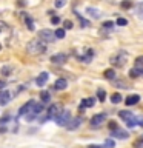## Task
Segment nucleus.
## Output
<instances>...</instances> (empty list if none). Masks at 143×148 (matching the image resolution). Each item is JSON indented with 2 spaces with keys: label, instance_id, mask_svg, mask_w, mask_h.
Instances as JSON below:
<instances>
[{
  "label": "nucleus",
  "instance_id": "6",
  "mask_svg": "<svg viewBox=\"0 0 143 148\" xmlns=\"http://www.w3.org/2000/svg\"><path fill=\"white\" fill-rule=\"evenodd\" d=\"M106 120V113H100V114H95L91 117V127H100L101 123H105Z\"/></svg>",
  "mask_w": 143,
  "mask_h": 148
},
{
  "label": "nucleus",
  "instance_id": "33",
  "mask_svg": "<svg viewBox=\"0 0 143 148\" xmlns=\"http://www.w3.org/2000/svg\"><path fill=\"white\" fill-rule=\"evenodd\" d=\"M63 28H65V29H71V28H72V22L71 20H65L63 22Z\"/></svg>",
  "mask_w": 143,
  "mask_h": 148
},
{
  "label": "nucleus",
  "instance_id": "40",
  "mask_svg": "<svg viewBox=\"0 0 143 148\" xmlns=\"http://www.w3.org/2000/svg\"><path fill=\"white\" fill-rule=\"evenodd\" d=\"M88 148H105V147H100V145H89Z\"/></svg>",
  "mask_w": 143,
  "mask_h": 148
},
{
  "label": "nucleus",
  "instance_id": "3",
  "mask_svg": "<svg viewBox=\"0 0 143 148\" xmlns=\"http://www.w3.org/2000/svg\"><path fill=\"white\" fill-rule=\"evenodd\" d=\"M37 37L42 39L43 42H46V43H51V42H54L57 39V37H55V32L51 31V29H40L37 32Z\"/></svg>",
  "mask_w": 143,
  "mask_h": 148
},
{
  "label": "nucleus",
  "instance_id": "13",
  "mask_svg": "<svg viewBox=\"0 0 143 148\" xmlns=\"http://www.w3.org/2000/svg\"><path fill=\"white\" fill-rule=\"evenodd\" d=\"M86 12H88V16H91L92 18H99L100 16H101V12L99 11L97 8H86Z\"/></svg>",
  "mask_w": 143,
  "mask_h": 148
},
{
  "label": "nucleus",
  "instance_id": "24",
  "mask_svg": "<svg viewBox=\"0 0 143 148\" xmlns=\"http://www.w3.org/2000/svg\"><path fill=\"white\" fill-rule=\"evenodd\" d=\"M97 97H99V100H101V102H105V99H106V91L105 90H97Z\"/></svg>",
  "mask_w": 143,
  "mask_h": 148
},
{
  "label": "nucleus",
  "instance_id": "4",
  "mask_svg": "<svg viewBox=\"0 0 143 148\" xmlns=\"http://www.w3.org/2000/svg\"><path fill=\"white\" fill-rule=\"evenodd\" d=\"M62 111H63L62 103H54V105H51L49 110H48V114H46V117L43 119V122H45V120H48V119H55L60 113H62Z\"/></svg>",
  "mask_w": 143,
  "mask_h": 148
},
{
  "label": "nucleus",
  "instance_id": "37",
  "mask_svg": "<svg viewBox=\"0 0 143 148\" xmlns=\"http://www.w3.org/2000/svg\"><path fill=\"white\" fill-rule=\"evenodd\" d=\"M105 145H106V147H109V148H112V147H114V140H111V139H108V140L105 142Z\"/></svg>",
  "mask_w": 143,
  "mask_h": 148
},
{
  "label": "nucleus",
  "instance_id": "14",
  "mask_svg": "<svg viewBox=\"0 0 143 148\" xmlns=\"http://www.w3.org/2000/svg\"><path fill=\"white\" fill-rule=\"evenodd\" d=\"M66 86H68V82L65 80V79H57V80H55V83H54V88H55V90H65Z\"/></svg>",
  "mask_w": 143,
  "mask_h": 148
},
{
  "label": "nucleus",
  "instance_id": "5",
  "mask_svg": "<svg viewBox=\"0 0 143 148\" xmlns=\"http://www.w3.org/2000/svg\"><path fill=\"white\" fill-rule=\"evenodd\" d=\"M69 120H71V113H69V111H62V113L55 117V122H57V125H60V127H66L69 123Z\"/></svg>",
  "mask_w": 143,
  "mask_h": 148
},
{
  "label": "nucleus",
  "instance_id": "18",
  "mask_svg": "<svg viewBox=\"0 0 143 148\" xmlns=\"http://www.w3.org/2000/svg\"><path fill=\"white\" fill-rule=\"evenodd\" d=\"M120 117L122 119H125V120H128V119H132L134 117V114L131 113V111H120Z\"/></svg>",
  "mask_w": 143,
  "mask_h": 148
},
{
  "label": "nucleus",
  "instance_id": "16",
  "mask_svg": "<svg viewBox=\"0 0 143 148\" xmlns=\"http://www.w3.org/2000/svg\"><path fill=\"white\" fill-rule=\"evenodd\" d=\"M112 136L114 137H117V139H126L128 137V133L126 131H122V130H114V131H112Z\"/></svg>",
  "mask_w": 143,
  "mask_h": 148
},
{
  "label": "nucleus",
  "instance_id": "34",
  "mask_svg": "<svg viewBox=\"0 0 143 148\" xmlns=\"http://www.w3.org/2000/svg\"><path fill=\"white\" fill-rule=\"evenodd\" d=\"M65 3H66V0H55V8H62L65 6Z\"/></svg>",
  "mask_w": 143,
  "mask_h": 148
},
{
  "label": "nucleus",
  "instance_id": "11",
  "mask_svg": "<svg viewBox=\"0 0 143 148\" xmlns=\"http://www.w3.org/2000/svg\"><path fill=\"white\" fill-rule=\"evenodd\" d=\"M9 100H11V92H9V91H3L2 94H0V105L5 106Z\"/></svg>",
  "mask_w": 143,
  "mask_h": 148
},
{
  "label": "nucleus",
  "instance_id": "1",
  "mask_svg": "<svg viewBox=\"0 0 143 148\" xmlns=\"http://www.w3.org/2000/svg\"><path fill=\"white\" fill-rule=\"evenodd\" d=\"M26 51L32 56H37V54H43L46 51V42H43L42 39H34L31 40L26 46Z\"/></svg>",
  "mask_w": 143,
  "mask_h": 148
},
{
  "label": "nucleus",
  "instance_id": "32",
  "mask_svg": "<svg viewBox=\"0 0 143 148\" xmlns=\"http://www.w3.org/2000/svg\"><path fill=\"white\" fill-rule=\"evenodd\" d=\"M117 25L118 26H126L128 25V20H126V18H117Z\"/></svg>",
  "mask_w": 143,
  "mask_h": 148
},
{
  "label": "nucleus",
  "instance_id": "39",
  "mask_svg": "<svg viewBox=\"0 0 143 148\" xmlns=\"http://www.w3.org/2000/svg\"><path fill=\"white\" fill-rule=\"evenodd\" d=\"M51 22H52L54 25H57V23L60 22V18H59V17H52V18H51Z\"/></svg>",
  "mask_w": 143,
  "mask_h": 148
},
{
  "label": "nucleus",
  "instance_id": "7",
  "mask_svg": "<svg viewBox=\"0 0 143 148\" xmlns=\"http://www.w3.org/2000/svg\"><path fill=\"white\" fill-rule=\"evenodd\" d=\"M51 62L55 63V65H63V63L68 62V56H66V54H62V53L54 54L52 57H51Z\"/></svg>",
  "mask_w": 143,
  "mask_h": 148
},
{
  "label": "nucleus",
  "instance_id": "2",
  "mask_svg": "<svg viewBox=\"0 0 143 148\" xmlns=\"http://www.w3.org/2000/svg\"><path fill=\"white\" fill-rule=\"evenodd\" d=\"M126 60H128V53L126 51H117V54H114V56H111V59H109V62L114 65V66H117V68H122L125 63H126Z\"/></svg>",
  "mask_w": 143,
  "mask_h": 148
},
{
  "label": "nucleus",
  "instance_id": "28",
  "mask_svg": "<svg viewBox=\"0 0 143 148\" xmlns=\"http://www.w3.org/2000/svg\"><path fill=\"white\" fill-rule=\"evenodd\" d=\"M11 73H12V68L11 66H3L2 68V74H3V76H9Z\"/></svg>",
  "mask_w": 143,
  "mask_h": 148
},
{
  "label": "nucleus",
  "instance_id": "43",
  "mask_svg": "<svg viewBox=\"0 0 143 148\" xmlns=\"http://www.w3.org/2000/svg\"><path fill=\"white\" fill-rule=\"evenodd\" d=\"M0 49H2V45H0Z\"/></svg>",
  "mask_w": 143,
  "mask_h": 148
},
{
  "label": "nucleus",
  "instance_id": "19",
  "mask_svg": "<svg viewBox=\"0 0 143 148\" xmlns=\"http://www.w3.org/2000/svg\"><path fill=\"white\" fill-rule=\"evenodd\" d=\"M40 99H42V102H49V99H51V94H49V91H42L40 92Z\"/></svg>",
  "mask_w": 143,
  "mask_h": 148
},
{
  "label": "nucleus",
  "instance_id": "25",
  "mask_svg": "<svg viewBox=\"0 0 143 148\" xmlns=\"http://www.w3.org/2000/svg\"><path fill=\"white\" fill-rule=\"evenodd\" d=\"M76 16H77V18H78V22L82 23V26H83V28L89 26V22H88V20H85V18H83V17H82V16H80V14H78V12H76Z\"/></svg>",
  "mask_w": 143,
  "mask_h": 148
},
{
  "label": "nucleus",
  "instance_id": "12",
  "mask_svg": "<svg viewBox=\"0 0 143 148\" xmlns=\"http://www.w3.org/2000/svg\"><path fill=\"white\" fill-rule=\"evenodd\" d=\"M140 76H143V68L136 66V68H132L131 71H129V77H132V79H137Z\"/></svg>",
  "mask_w": 143,
  "mask_h": 148
},
{
  "label": "nucleus",
  "instance_id": "35",
  "mask_svg": "<svg viewBox=\"0 0 143 148\" xmlns=\"http://www.w3.org/2000/svg\"><path fill=\"white\" fill-rule=\"evenodd\" d=\"M115 85H118V88H126V83H125L123 80H117V82H115Z\"/></svg>",
  "mask_w": 143,
  "mask_h": 148
},
{
  "label": "nucleus",
  "instance_id": "22",
  "mask_svg": "<svg viewBox=\"0 0 143 148\" xmlns=\"http://www.w3.org/2000/svg\"><path fill=\"white\" fill-rule=\"evenodd\" d=\"M120 8H122V9H129V8H132V2H131V0H123V2L120 3Z\"/></svg>",
  "mask_w": 143,
  "mask_h": 148
},
{
  "label": "nucleus",
  "instance_id": "10",
  "mask_svg": "<svg viewBox=\"0 0 143 148\" xmlns=\"http://www.w3.org/2000/svg\"><path fill=\"white\" fill-rule=\"evenodd\" d=\"M138 100H140V96H138V94H131V96H128V97H126L125 103H126L128 106H131V105L138 103Z\"/></svg>",
  "mask_w": 143,
  "mask_h": 148
},
{
  "label": "nucleus",
  "instance_id": "29",
  "mask_svg": "<svg viewBox=\"0 0 143 148\" xmlns=\"http://www.w3.org/2000/svg\"><path fill=\"white\" fill-rule=\"evenodd\" d=\"M140 147H143V136L138 137L137 140L134 142V148H140Z\"/></svg>",
  "mask_w": 143,
  "mask_h": 148
},
{
  "label": "nucleus",
  "instance_id": "21",
  "mask_svg": "<svg viewBox=\"0 0 143 148\" xmlns=\"http://www.w3.org/2000/svg\"><path fill=\"white\" fill-rule=\"evenodd\" d=\"M136 14L138 17L143 18V3H137L136 5Z\"/></svg>",
  "mask_w": 143,
  "mask_h": 148
},
{
  "label": "nucleus",
  "instance_id": "30",
  "mask_svg": "<svg viewBox=\"0 0 143 148\" xmlns=\"http://www.w3.org/2000/svg\"><path fill=\"white\" fill-rule=\"evenodd\" d=\"M136 66L143 68V56H140V57H137V59H136Z\"/></svg>",
  "mask_w": 143,
  "mask_h": 148
},
{
  "label": "nucleus",
  "instance_id": "15",
  "mask_svg": "<svg viewBox=\"0 0 143 148\" xmlns=\"http://www.w3.org/2000/svg\"><path fill=\"white\" fill-rule=\"evenodd\" d=\"M48 77H49V74L48 73H42L40 74V76L39 77H37V85H39V86H43L45 85V83H46V80H48Z\"/></svg>",
  "mask_w": 143,
  "mask_h": 148
},
{
  "label": "nucleus",
  "instance_id": "27",
  "mask_svg": "<svg viewBox=\"0 0 143 148\" xmlns=\"http://www.w3.org/2000/svg\"><path fill=\"white\" fill-rule=\"evenodd\" d=\"M55 37H57V39H63V37H65V28H59V29H55Z\"/></svg>",
  "mask_w": 143,
  "mask_h": 148
},
{
  "label": "nucleus",
  "instance_id": "9",
  "mask_svg": "<svg viewBox=\"0 0 143 148\" xmlns=\"http://www.w3.org/2000/svg\"><path fill=\"white\" fill-rule=\"evenodd\" d=\"M80 123H82V117H76V119L69 120V123L66 125V128L69 130V131H72V130H77L78 127H80Z\"/></svg>",
  "mask_w": 143,
  "mask_h": 148
},
{
  "label": "nucleus",
  "instance_id": "17",
  "mask_svg": "<svg viewBox=\"0 0 143 148\" xmlns=\"http://www.w3.org/2000/svg\"><path fill=\"white\" fill-rule=\"evenodd\" d=\"M94 105H95V99H92V97H86L82 102V106H85V108H89V106H94Z\"/></svg>",
  "mask_w": 143,
  "mask_h": 148
},
{
  "label": "nucleus",
  "instance_id": "26",
  "mask_svg": "<svg viewBox=\"0 0 143 148\" xmlns=\"http://www.w3.org/2000/svg\"><path fill=\"white\" fill-rule=\"evenodd\" d=\"M111 102H112V103H118V102H122V96H120L118 92H115V94H112V97H111Z\"/></svg>",
  "mask_w": 143,
  "mask_h": 148
},
{
  "label": "nucleus",
  "instance_id": "41",
  "mask_svg": "<svg viewBox=\"0 0 143 148\" xmlns=\"http://www.w3.org/2000/svg\"><path fill=\"white\" fill-rule=\"evenodd\" d=\"M5 88V82H0V90H3Z\"/></svg>",
  "mask_w": 143,
  "mask_h": 148
},
{
  "label": "nucleus",
  "instance_id": "38",
  "mask_svg": "<svg viewBox=\"0 0 143 148\" xmlns=\"http://www.w3.org/2000/svg\"><path fill=\"white\" fill-rule=\"evenodd\" d=\"M112 25H114L112 22H105V23H103V26H105V28H112Z\"/></svg>",
  "mask_w": 143,
  "mask_h": 148
},
{
  "label": "nucleus",
  "instance_id": "42",
  "mask_svg": "<svg viewBox=\"0 0 143 148\" xmlns=\"http://www.w3.org/2000/svg\"><path fill=\"white\" fill-rule=\"evenodd\" d=\"M140 127H143V120H140Z\"/></svg>",
  "mask_w": 143,
  "mask_h": 148
},
{
  "label": "nucleus",
  "instance_id": "23",
  "mask_svg": "<svg viewBox=\"0 0 143 148\" xmlns=\"http://www.w3.org/2000/svg\"><path fill=\"white\" fill-rule=\"evenodd\" d=\"M103 76L106 77V79H114V76H115V71L114 69H105V73H103Z\"/></svg>",
  "mask_w": 143,
  "mask_h": 148
},
{
  "label": "nucleus",
  "instance_id": "8",
  "mask_svg": "<svg viewBox=\"0 0 143 148\" xmlns=\"http://www.w3.org/2000/svg\"><path fill=\"white\" fill-rule=\"evenodd\" d=\"M34 105H35V102H34V100H29V102H26V103L23 105L20 110H18V116H26L28 113H31V110L34 108Z\"/></svg>",
  "mask_w": 143,
  "mask_h": 148
},
{
  "label": "nucleus",
  "instance_id": "20",
  "mask_svg": "<svg viewBox=\"0 0 143 148\" xmlns=\"http://www.w3.org/2000/svg\"><path fill=\"white\" fill-rule=\"evenodd\" d=\"M25 23H26L28 29L34 31V22H32V18H31V17H28V16H25Z\"/></svg>",
  "mask_w": 143,
  "mask_h": 148
},
{
  "label": "nucleus",
  "instance_id": "36",
  "mask_svg": "<svg viewBox=\"0 0 143 148\" xmlns=\"http://www.w3.org/2000/svg\"><path fill=\"white\" fill-rule=\"evenodd\" d=\"M118 127H117V122H109V130H112V131H114V130H117Z\"/></svg>",
  "mask_w": 143,
  "mask_h": 148
},
{
  "label": "nucleus",
  "instance_id": "31",
  "mask_svg": "<svg viewBox=\"0 0 143 148\" xmlns=\"http://www.w3.org/2000/svg\"><path fill=\"white\" fill-rule=\"evenodd\" d=\"M136 123H137L136 117H132V119H128V120H126V125H128L129 128H132V127H134V125H136Z\"/></svg>",
  "mask_w": 143,
  "mask_h": 148
}]
</instances>
